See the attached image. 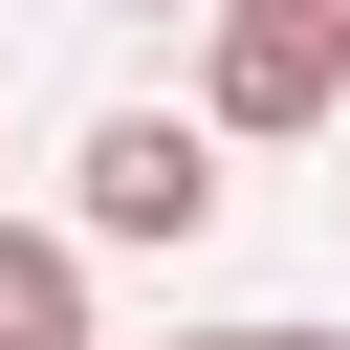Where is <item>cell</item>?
<instances>
[{"mask_svg": "<svg viewBox=\"0 0 350 350\" xmlns=\"http://www.w3.org/2000/svg\"><path fill=\"white\" fill-rule=\"evenodd\" d=\"M0 350H88V241L66 219H0Z\"/></svg>", "mask_w": 350, "mask_h": 350, "instance_id": "3", "label": "cell"}, {"mask_svg": "<svg viewBox=\"0 0 350 350\" xmlns=\"http://www.w3.org/2000/svg\"><path fill=\"white\" fill-rule=\"evenodd\" d=\"M131 22H197V0H131Z\"/></svg>", "mask_w": 350, "mask_h": 350, "instance_id": "6", "label": "cell"}, {"mask_svg": "<svg viewBox=\"0 0 350 350\" xmlns=\"http://www.w3.org/2000/svg\"><path fill=\"white\" fill-rule=\"evenodd\" d=\"M350 109V0H197V131L284 153Z\"/></svg>", "mask_w": 350, "mask_h": 350, "instance_id": "1", "label": "cell"}, {"mask_svg": "<svg viewBox=\"0 0 350 350\" xmlns=\"http://www.w3.org/2000/svg\"><path fill=\"white\" fill-rule=\"evenodd\" d=\"M175 350H262V328H175Z\"/></svg>", "mask_w": 350, "mask_h": 350, "instance_id": "5", "label": "cell"}, {"mask_svg": "<svg viewBox=\"0 0 350 350\" xmlns=\"http://www.w3.org/2000/svg\"><path fill=\"white\" fill-rule=\"evenodd\" d=\"M262 350H350V328H262Z\"/></svg>", "mask_w": 350, "mask_h": 350, "instance_id": "4", "label": "cell"}, {"mask_svg": "<svg viewBox=\"0 0 350 350\" xmlns=\"http://www.w3.org/2000/svg\"><path fill=\"white\" fill-rule=\"evenodd\" d=\"M66 175H88L66 241H197V219H219V131H197V109H88Z\"/></svg>", "mask_w": 350, "mask_h": 350, "instance_id": "2", "label": "cell"}]
</instances>
